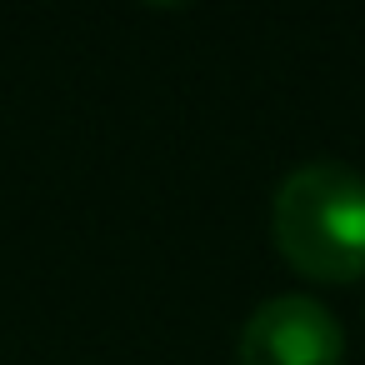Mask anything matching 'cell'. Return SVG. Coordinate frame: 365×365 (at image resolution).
<instances>
[{"instance_id": "cell-1", "label": "cell", "mask_w": 365, "mask_h": 365, "mask_svg": "<svg viewBox=\"0 0 365 365\" xmlns=\"http://www.w3.org/2000/svg\"><path fill=\"white\" fill-rule=\"evenodd\" d=\"M275 250L320 285L365 275V175L345 160H310L275 185L270 200Z\"/></svg>"}, {"instance_id": "cell-2", "label": "cell", "mask_w": 365, "mask_h": 365, "mask_svg": "<svg viewBox=\"0 0 365 365\" xmlns=\"http://www.w3.org/2000/svg\"><path fill=\"white\" fill-rule=\"evenodd\" d=\"M235 365H345V330L310 295H270L245 315Z\"/></svg>"}]
</instances>
